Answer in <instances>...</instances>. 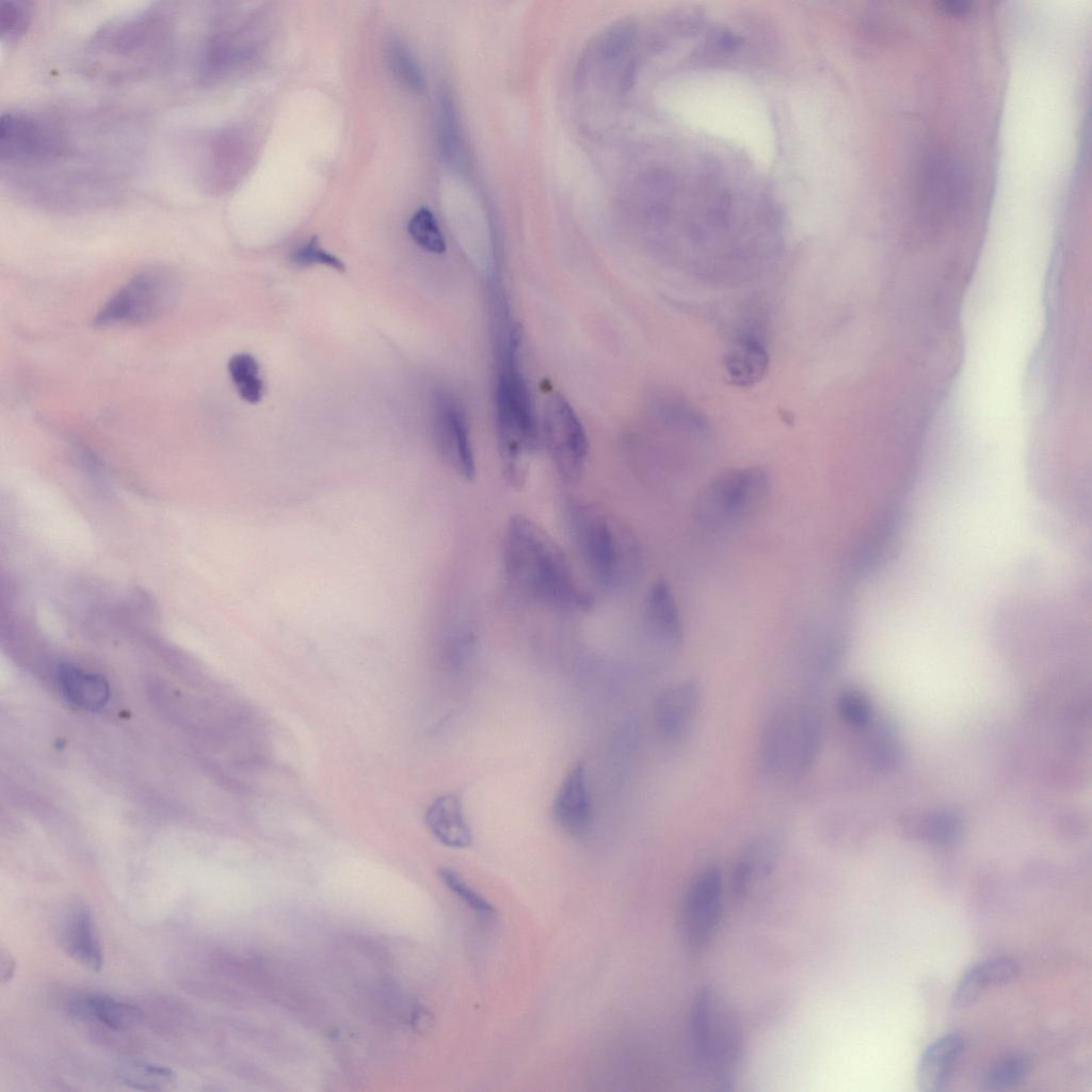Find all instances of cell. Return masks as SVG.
Returning a JSON list of instances; mask_svg holds the SVG:
<instances>
[{
    "mask_svg": "<svg viewBox=\"0 0 1092 1092\" xmlns=\"http://www.w3.org/2000/svg\"><path fill=\"white\" fill-rule=\"evenodd\" d=\"M504 572L524 596L561 611H584L593 598L579 584L562 549L530 517L516 514L508 521L502 547Z\"/></svg>",
    "mask_w": 1092,
    "mask_h": 1092,
    "instance_id": "obj_1",
    "label": "cell"
},
{
    "mask_svg": "<svg viewBox=\"0 0 1092 1092\" xmlns=\"http://www.w3.org/2000/svg\"><path fill=\"white\" fill-rule=\"evenodd\" d=\"M173 38V16L161 6L119 14L90 35L83 48L82 69L107 80L143 77L167 58Z\"/></svg>",
    "mask_w": 1092,
    "mask_h": 1092,
    "instance_id": "obj_2",
    "label": "cell"
},
{
    "mask_svg": "<svg viewBox=\"0 0 1092 1092\" xmlns=\"http://www.w3.org/2000/svg\"><path fill=\"white\" fill-rule=\"evenodd\" d=\"M690 1041L703 1078L718 1089H729L743 1063L744 1041L735 1011L712 986H703L694 995L690 1011Z\"/></svg>",
    "mask_w": 1092,
    "mask_h": 1092,
    "instance_id": "obj_3",
    "label": "cell"
},
{
    "mask_svg": "<svg viewBox=\"0 0 1092 1092\" xmlns=\"http://www.w3.org/2000/svg\"><path fill=\"white\" fill-rule=\"evenodd\" d=\"M571 539L592 576L604 587L628 581L639 571L633 535L596 505L571 500L565 505Z\"/></svg>",
    "mask_w": 1092,
    "mask_h": 1092,
    "instance_id": "obj_4",
    "label": "cell"
},
{
    "mask_svg": "<svg viewBox=\"0 0 1092 1092\" xmlns=\"http://www.w3.org/2000/svg\"><path fill=\"white\" fill-rule=\"evenodd\" d=\"M497 402L503 475L513 487H521L527 477L525 457L536 449L539 430L529 392L513 355L503 365Z\"/></svg>",
    "mask_w": 1092,
    "mask_h": 1092,
    "instance_id": "obj_5",
    "label": "cell"
},
{
    "mask_svg": "<svg viewBox=\"0 0 1092 1092\" xmlns=\"http://www.w3.org/2000/svg\"><path fill=\"white\" fill-rule=\"evenodd\" d=\"M769 488V476L759 467L719 472L700 491L694 503L695 519L709 530L737 526L760 510Z\"/></svg>",
    "mask_w": 1092,
    "mask_h": 1092,
    "instance_id": "obj_6",
    "label": "cell"
},
{
    "mask_svg": "<svg viewBox=\"0 0 1092 1092\" xmlns=\"http://www.w3.org/2000/svg\"><path fill=\"white\" fill-rule=\"evenodd\" d=\"M69 132L52 118L10 110L0 115V159L27 171L51 168L69 158Z\"/></svg>",
    "mask_w": 1092,
    "mask_h": 1092,
    "instance_id": "obj_7",
    "label": "cell"
},
{
    "mask_svg": "<svg viewBox=\"0 0 1092 1092\" xmlns=\"http://www.w3.org/2000/svg\"><path fill=\"white\" fill-rule=\"evenodd\" d=\"M178 293L176 276L166 269L152 268L131 277L106 302L93 320L97 327L142 324L160 318Z\"/></svg>",
    "mask_w": 1092,
    "mask_h": 1092,
    "instance_id": "obj_8",
    "label": "cell"
},
{
    "mask_svg": "<svg viewBox=\"0 0 1092 1092\" xmlns=\"http://www.w3.org/2000/svg\"><path fill=\"white\" fill-rule=\"evenodd\" d=\"M542 437L560 477L566 482L577 481L588 459L589 439L577 414L559 394L546 399Z\"/></svg>",
    "mask_w": 1092,
    "mask_h": 1092,
    "instance_id": "obj_9",
    "label": "cell"
},
{
    "mask_svg": "<svg viewBox=\"0 0 1092 1092\" xmlns=\"http://www.w3.org/2000/svg\"><path fill=\"white\" fill-rule=\"evenodd\" d=\"M723 878L717 866L705 867L690 883L681 906L682 942L690 952L705 949L714 937L723 910Z\"/></svg>",
    "mask_w": 1092,
    "mask_h": 1092,
    "instance_id": "obj_10",
    "label": "cell"
},
{
    "mask_svg": "<svg viewBox=\"0 0 1092 1092\" xmlns=\"http://www.w3.org/2000/svg\"><path fill=\"white\" fill-rule=\"evenodd\" d=\"M438 405V451L446 464L460 477L471 480L476 476V462L464 413L447 399H440Z\"/></svg>",
    "mask_w": 1092,
    "mask_h": 1092,
    "instance_id": "obj_11",
    "label": "cell"
},
{
    "mask_svg": "<svg viewBox=\"0 0 1092 1092\" xmlns=\"http://www.w3.org/2000/svg\"><path fill=\"white\" fill-rule=\"evenodd\" d=\"M552 816L557 825L572 836L587 832L591 822V801L582 762L576 764L564 776L553 800Z\"/></svg>",
    "mask_w": 1092,
    "mask_h": 1092,
    "instance_id": "obj_12",
    "label": "cell"
},
{
    "mask_svg": "<svg viewBox=\"0 0 1092 1092\" xmlns=\"http://www.w3.org/2000/svg\"><path fill=\"white\" fill-rule=\"evenodd\" d=\"M964 1048L958 1033L945 1034L929 1044L916 1067V1083L920 1091H942L950 1080Z\"/></svg>",
    "mask_w": 1092,
    "mask_h": 1092,
    "instance_id": "obj_13",
    "label": "cell"
},
{
    "mask_svg": "<svg viewBox=\"0 0 1092 1092\" xmlns=\"http://www.w3.org/2000/svg\"><path fill=\"white\" fill-rule=\"evenodd\" d=\"M960 171L945 158L934 159L927 167L920 206L927 214L940 216L951 211L963 196Z\"/></svg>",
    "mask_w": 1092,
    "mask_h": 1092,
    "instance_id": "obj_14",
    "label": "cell"
},
{
    "mask_svg": "<svg viewBox=\"0 0 1092 1092\" xmlns=\"http://www.w3.org/2000/svg\"><path fill=\"white\" fill-rule=\"evenodd\" d=\"M424 820L429 831L441 845L452 849L471 846L472 832L462 800L456 793L448 792L434 799L425 812Z\"/></svg>",
    "mask_w": 1092,
    "mask_h": 1092,
    "instance_id": "obj_15",
    "label": "cell"
},
{
    "mask_svg": "<svg viewBox=\"0 0 1092 1092\" xmlns=\"http://www.w3.org/2000/svg\"><path fill=\"white\" fill-rule=\"evenodd\" d=\"M60 936L63 949L71 959L93 971L101 969V946L86 906L77 905L69 910L63 920Z\"/></svg>",
    "mask_w": 1092,
    "mask_h": 1092,
    "instance_id": "obj_16",
    "label": "cell"
},
{
    "mask_svg": "<svg viewBox=\"0 0 1092 1092\" xmlns=\"http://www.w3.org/2000/svg\"><path fill=\"white\" fill-rule=\"evenodd\" d=\"M769 364V356L760 337L752 331H741L724 355V368L730 382L745 387L760 381Z\"/></svg>",
    "mask_w": 1092,
    "mask_h": 1092,
    "instance_id": "obj_17",
    "label": "cell"
},
{
    "mask_svg": "<svg viewBox=\"0 0 1092 1092\" xmlns=\"http://www.w3.org/2000/svg\"><path fill=\"white\" fill-rule=\"evenodd\" d=\"M1019 973L1013 959L999 957L977 963L965 970L952 995V1006L964 1009L974 1005L982 992L992 985L1010 982Z\"/></svg>",
    "mask_w": 1092,
    "mask_h": 1092,
    "instance_id": "obj_18",
    "label": "cell"
},
{
    "mask_svg": "<svg viewBox=\"0 0 1092 1092\" xmlns=\"http://www.w3.org/2000/svg\"><path fill=\"white\" fill-rule=\"evenodd\" d=\"M67 1013L75 1019H96L107 1027L125 1031L134 1028L142 1019L139 1007L106 995H81L69 1000Z\"/></svg>",
    "mask_w": 1092,
    "mask_h": 1092,
    "instance_id": "obj_19",
    "label": "cell"
},
{
    "mask_svg": "<svg viewBox=\"0 0 1092 1092\" xmlns=\"http://www.w3.org/2000/svg\"><path fill=\"white\" fill-rule=\"evenodd\" d=\"M698 700L700 691L693 681L667 689L655 706V721L661 734L669 738L678 737L691 722Z\"/></svg>",
    "mask_w": 1092,
    "mask_h": 1092,
    "instance_id": "obj_20",
    "label": "cell"
},
{
    "mask_svg": "<svg viewBox=\"0 0 1092 1092\" xmlns=\"http://www.w3.org/2000/svg\"><path fill=\"white\" fill-rule=\"evenodd\" d=\"M57 678L64 697L81 709L96 711L109 701V684L101 675L63 664L58 670Z\"/></svg>",
    "mask_w": 1092,
    "mask_h": 1092,
    "instance_id": "obj_21",
    "label": "cell"
},
{
    "mask_svg": "<svg viewBox=\"0 0 1092 1092\" xmlns=\"http://www.w3.org/2000/svg\"><path fill=\"white\" fill-rule=\"evenodd\" d=\"M645 617L649 629L660 639L676 644L682 636L679 609L671 588L664 581L655 582L646 596Z\"/></svg>",
    "mask_w": 1092,
    "mask_h": 1092,
    "instance_id": "obj_22",
    "label": "cell"
},
{
    "mask_svg": "<svg viewBox=\"0 0 1092 1092\" xmlns=\"http://www.w3.org/2000/svg\"><path fill=\"white\" fill-rule=\"evenodd\" d=\"M115 1076L124 1085L143 1091L165 1090L177 1081L172 1069L141 1061L121 1062L115 1067Z\"/></svg>",
    "mask_w": 1092,
    "mask_h": 1092,
    "instance_id": "obj_23",
    "label": "cell"
},
{
    "mask_svg": "<svg viewBox=\"0 0 1092 1092\" xmlns=\"http://www.w3.org/2000/svg\"><path fill=\"white\" fill-rule=\"evenodd\" d=\"M1031 1061L1024 1054H1009L991 1064L981 1075L980 1087L986 1091H1005L1021 1085L1029 1075Z\"/></svg>",
    "mask_w": 1092,
    "mask_h": 1092,
    "instance_id": "obj_24",
    "label": "cell"
},
{
    "mask_svg": "<svg viewBox=\"0 0 1092 1092\" xmlns=\"http://www.w3.org/2000/svg\"><path fill=\"white\" fill-rule=\"evenodd\" d=\"M227 368L240 398L251 404L258 403L264 386L257 359L250 353H237L230 357Z\"/></svg>",
    "mask_w": 1092,
    "mask_h": 1092,
    "instance_id": "obj_25",
    "label": "cell"
},
{
    "mask_svg": "<svg viewBox=\"0 0 1092 1092\" xmlns=\"http://www.w3.org/2000/svg\"><path fill=\"white\" fill-rule=\"evenodd\" d=\"M772 855L767 850L754 848L745 853L736 866L733 889L737 898H745L765 879L771 869Z\"/></svg>",
    "mask_w": 1092,
    "mask_h": 1092,
    "instance_id": "obj_26",
    "label": "cell"
},
{
    "mask_svg": "<svg viewBox=\"0 0 1092 1092\" xmlns=\"http://www.w3.org/2000/svg\"><path fill=\"white\" fill-rule=\"evenodd\" d=\"M411 238L423 250L441 254L446 251L445 237L434 213L428 207H420L408 221Z\"/></svg>",
    "mask_w": 1092,
    "mask_h": 1092,
    "instance_id": "obj_27",
    "label": "cell"
},
{
    "mask_svg": "<svg viewBox=\"0 0 1092 1092\" xmlns=\"http://www.w3.org/2000/svg\"><path fill=\"white\" fill-rule=\"evenodd\" d=\"M438 139L443 155L453 164L463 161V145L454 106L449 97L440 101Z\"/></svg>",
    "mask_w": 1092,
    "mask_h": 1092,
    "instance_id": "obj_28",
    "label": "cell"
},
{
    "mask_svg": "<svg viewBox=\"0 0 1092 1092\" xmlns=\"http://www.w3.org/2000/svg\"><path fill=\"white\" fill-rule=\"evenodd\" d=\"M387 58L394 75L407 87L416 92L424 90L422 70L411 50L399 41L388 44Z\"/></svg>",
    "mask_w": 1092,
    "mask_h": 1092,
    "instance_id": "obj_29",
    "label": "cell"
},
{
    "mask_svg": "<svg viewBox=\"0 0 1092 1092\" xmlns=\"http://www.w3.org/2000/svg\"><path fill=\"white\" fill-rule=\"evenodd\" d=\"M31 9L26 2L0 0V37L12 43L18 41L31 23Z\"/></svg>",
    "mask_w": 1092,
    "mask_h": 1092,
    "instance_id": "obj_30",
    "label": "cell"
},
{
    "mask_svg": "<svg viewBox=\"0 0 1092 1092\" xmlns=\"http://www.w3.org/2000/svg\"><path fill=\"white\" fill-rule=\"evenodd\" d=\"M290 261L298 268L322 264L338 272L346 271L344 263L337 256L324 250L317 236L310 237L302 245L294 248L290 254Z\"/></svg>",
    "mask_w": 1092,
    "mask_h": 1092,
    "instance_id": "obj_31",
    "label": "cell"
},
{
    "mask_svg": "<svg viewBox=\"0 0 1092 1092\" xmlns=\"http://www.w3.org/2000/svg\"><path fill=\"white\" fill-rule=\"evenodd\" d=\"M438 876L444 884L473 911L483 915L494 914L493 904L470 887L454 869L440 868Z\"/></svg>",
    "mask_w": 1092,
    "mask_h": 1092,
    "instance_id": "obj_32",
    "label": "cell"
},
{
    "mask_svg": "<svg viewBox=\"0 0 1092 1092\" xmlns=\"http://www.w3.org/2000/svg\"><path fill=\"white\" fill-rule=\"evenodd\" d=\"M838 709L842 719L854 727L863 728L871 720L870 704L856 689H846L839 694Z\"/></svg>",
    "mask_w": 1092,
    "mask_h": 1092,
    "instance_id": "obj_33",
    "label": "cell"
},
{
    "mask_svg": "<svg viewBox=\"0 0 1092 1092\" xmlns=\"http://www.w3.org/2000/svg\"><path fill=\"white\" fill-rule=\"evenodd\" d=\"M15 970V961L9 951L1 949L0 952V980L5 983L11 980Z\"/></svg>",
    "mask_w": 1092,
    "mask_h": 1092,
    "instance_id": "obj_34",
    "label": "cell"
},
{
    "mask_svg": "<svg viewBox=\"0 0 1092 1092\" xmlns=\"http://www.w3.org/2000/svg\"><path fill=\"white\" fill-rule=\"evenodd\" d=\"M942 10L950 14H962L968 10V3L964 1H942L940 2Z\"/></svg>",
    "mask_w": 1092,
    "mask_h": 1092,
    "instance_id": "obj_35",
    "label": "cell"
}]
</instances>
